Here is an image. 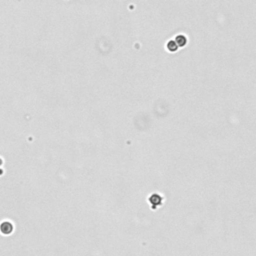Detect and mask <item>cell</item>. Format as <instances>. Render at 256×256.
I'll use <instances>...</instances> for the list:
<instances>
[{
  "mask_svg": "<svg viewBox=\"0 0 256 256\" xmlns=\"http://www.w3.org/2000/svg\"><path fill=\"white\" fill-rule=\"evenodd\" d=\"M0 230H1L3 234H9L13 230V226H12L10 222L5 221V222H2L1 225H0Z\"/></svg>",
  "mask_w": 256,
  "mask_h": 256,
  "instance_id": "cell-1",
  "label": "cell"
}]
</instances>
